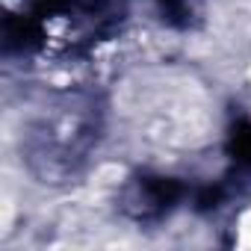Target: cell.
Returning a JSON list of instances; mask_svg holds the SVG:
<instances>
[{
	"label": "cell",
	"mask_w": 251,
	"mask_h": 251,
	"mask_svg": "<svg viewBox=\"0 0 251 251\" xmlns=\"http://www.w3.org/2000/svg\"><path fill=\"white\" fill-rule=\"evenodd\" d=\"M103 130V106L95 92L74 89L48 100L27 124L21 154L39 183L71 180L92 157Z\"/></svg>",
	"instance_id": "1"
},
{
	"label": "cell",
	"mask_w": 251,
	"mask_h": 251,
	"mask_svg": "<svg viewBox=\"0 0 251 251\" xmlns=\"http://www.w3.org/2000/svg\"><path fill=\"white\" fill-rule=\"evenodd\" d=\"M121 0H6V42L21 50L77 53L121 21Z\"/></svg>",
	"instance_id": "2"
}]
</instances>
